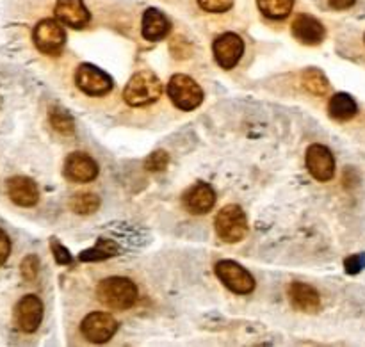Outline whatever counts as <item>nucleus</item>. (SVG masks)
<instances>
[{
	"instance_id": "14",
	"label": "nucleus",
	"mask_w": 365,
	"mask_h": 347,
	"mask_svg": "<svg viewBox=\"0 0 365 347\" xmlns=\"http://www.w3.org/2000/svg\"><path fill=\"white\" fill-rule=\"evenodd\" d=\"M216 203V192L205 182H196L192 187H189L184 195V207L189 214L203 216L209 212Z\"/></svg>"
},
{
	"instance_id": "18",
	"label": "nucleus",
	"mask_w": 365,
	"mask_h": 347,
	"mask_svg": "<svg viewBox=\"0 0 365 347\" xmlns=\"http://www.w3.org/2000/svg\"><path fill=\"white\" fill-rule=\"evenodd\" d=\"M171 24L166 16H164L163 11L155 9V7H150L143 14V24H141V32L143 38L148 39V41H160L168 36L170 32Z\"/></svg>"
},
{
	"instance_id": "21",
	"label": "nucleus",
	"mask_w": 365,
	"mask_h": 347,
	"mask_svg": "<svg viewBox=\"0 0 365 347\" xmlns=\"http://www.w3.org/2000/svg\"><path fill=\"white\" fill-rule=\"evenodd\" d=\"M303 88L314 96H324L328 91H330V84H328L327 75L323 73L317 68H309V70L303 71Z\"/></svg>"
},
{
	"instance_id": "20",
	"label": "nucleus",
	"mask_w": 365,
	"mask_h": 347,
	"mask_svg": "<svg viewBox=\"0 0 365 347\" xmlns=\"http://www.w3.org/2000/svg\"><path fill=\"white\" fill-rule=\"evenodd\" d=\"M118 255V244L109 239H98L93 248L86 249L81 253L82 262H102V260L110 259Z\"/></svg>"
},
{
	"instance_id": "19",
	"label": "nucleus",
	"mask_w": 365,
	"mask_h": 347,
	"mask_svg": "<svg viewBox=\"0 0 365 347\" xmlns=\"http://www.w3.org/2000/svg\"><path fill=\"white\" fill-rule=\"evenodd\" d=\"M356 113H359V105L348 93H337L331 96L328 103V114L335 121H349L356 116Z\"/></svg>"
},
{
	"instance_id": "16",
	"label": "nucleus",
	"mask_w": 365,
	"mask_h": 347,
	"mask_svg": "<svg viewBox=\"0 0 365 347\" xmlns=\"http://www.w3.org/2000/svg\"><path fill=\"white\" fill-rule=\"evenodd\" d=\"M7 195L18 207H34L39 202V189L29 177H13L7 180Z\"/></svg>"
},
{
	"instance_id": "27",
	"label": "nucleus",
	"mask_w": 365,
	"mask_h": 347,
	"mask_svg": "<svg viewBox=\"0 0 365 347\" xmlns=\"http://www.w3.org/2000/svg\"><path fill=\"white\" fill-rule=\"evenodd\" d=\"M198 4L207 13H227L234 6V0H198Z\"/></svg>"
},
{
	"instance_id": "24",
	"label": "nucleus",
	"mask_w": 365,
	"mask_h": 347,
	"mask_svg": "<svg viewBox=\"0 0 365 347\" xmlns=\"http://www.w3.org/2000/svg\"><path fill=\"white\" fill-rule=\"evenodd\" d=\"M48 120H50V123H52V127L56 128L59 134H63V135L73 134V130H75L73 118H71L66 110L61 109V107H52V109L48 110Z\"/></svg>"
},
{
	"instance_id": "7",
	"label": "nucleus",
	"mask_w": 365,
	"mask_h": 347,
	"mask_svg": "<svg viewBox=\"0 0 365 347\" xmlns=\"http://www.w3.org/2000/svg\"><path fill=\"white\" fill-rule=\"evenodd\" d=\"M118 330V323L110 314L93 312L82 321L81 331L84 338L91 344H106L114 337Z\"/></svg>"
},
{
	"instance_id": "15",
	"label": "nucleus",
	"mask_w": 365,
	"mask_h": 347,
	"mask_svg": "<svg viewBox=\"0 0 365 347\" xmlns=\"http://www.w3.org/2000/svg\"><path fill=\"white\" fill-rule=\"evenodd\" d=\"M56 18L71 29H82L89 24V11L82 0H57Z\"/></svg>"
},
{
	"instance_id": "5",
	"label": "nucleus",
	"mask_w": 365,
	"mask_h": 347,
	"mask_svg": "<svg viewBox=\"0 0 365 347\" xmlns=\"http://www.w3.org/2000/svg\"><path fill=\"white\" fill-rule=\"evenodd\" d=\"M168 95L171 102L182 110H195L203 102V91L191 77L177 73L170 78Z\"/></svg>"
},
{
	"instance_id": "1",
	"label": "nucleus",
	"mask_w": 365,
	"mask_h": 347,
	"mask_svg": "<svg viewBox=\"0 0 365 347\" xmlns=\"http://www.w3.org/2000/svg\"><path fill=\"white\" fill-rule=\"evenodd\" d=\"M96 298L110 310H128L138 299V287L128 278H106L96 287Z\"/></svg>"
},
{
	"instance_id": "12",
	"label": "nucleus",
	"mask_w": 365,
	"mask_h": 347,
	"mask_svg": "<svg viewBox=\"0 0 365 347\" xmlns=\"http://www.w3.org/2000/svg\"><path fill=\"white\" fill-rule=\"evenodd\" d=\"M43 319V303L38 296L29 294L18 301L14 309V321L24 333H34Z\"/></svg>"
},
{
	"instance_id": "31",
	"label": "nucleus",
	"mask_w": 365,
	"mask_h": 347,
	"mask_svg": "<svg viewBox=\"0 0 365 347\" xmlns=\"http://www.w3.org/2000/svg\"><path fill=\"white\" fill-rule=\"evenodd\" d=\"M355 2L356 0H330V6L337 11H344L355 6Z\"/></svg>"
},
{
	"instance_id": "22",
	"label": "nucleus",
	"mask_w": 365,
	"mask_h": 347,
	"mask_svg": "<svg viewBox=\"0 0 365 347\" xmlns=\"http://www.w3.org/2000/svg\"><path fill=\"white\" fill-rule=\"evenodd\" d=\"M257 4L264 16L271 20H284L294 7V0H257Z\"/></svg>"
},
{
	"instance_id": "28",
	"label": "nucleus",
	"mask_w": 365,
	"mask_h": 347,
	"mask_svg": "<svg viewBox=\"0 0 365 347\" xmlns=\"http://www.w3.org/2000/svg\"><path fill=\"white\" fill-rule=\"evenodd\" d=\"M364 269H365V253H356V255L348 257V259L344 260V271L348 274H351V276L362 273Z\"/></svg>"
},
{
	"instance_id": "10",
	"label": "nucleus",
	"mask_w": 365,
	"mask_h": 347,
	"mask_svg": "<svg viewBox=\"0 0 365 347\" xmlns=\"http://www.w3.org/2000/svg\"><path fill=\"white\" fill-rule=\"evenodd\" d=\"M212 52L221 68L232 70L245 52V43H242L241 36L234 34V32H225L214 39Z\"/></svg>"
},
{
	"instance_id": "6",
	"label": "nucleus",
	"mask_w": 365,
	"mask_h": 347,
	"mask_svg": "<svg viewBox=\"0 0 365 347\" xmlns=\"http://www.w3.org/2000/svg\"><path fill=\"white\" fill-rule=\"evenodd\" d=\"M216 274L225 287L230 289L235 294H252L255 291V278L248 269L234 260H221L216 264Z\"/></svg>"
},
{
	"instance_id": "2",
	"label": "nucleus",
	"mask_w": 365,
	"mask_h": 347,
	"mask_svg": "<svg viewBox=\"0 0 365 347\" xmlns=\"http://www.w3.org/2000/svg\"><path fill=\"white\" fill-rule=\"evenodd\" d=\"M163 93V84L153 71L143 70L132 75L123 91L125 102L130 107H145L157 102Z\"/></svg>"
},
{
	"instance_id": "30",
	"label": "nucleus",
	"mask_w": 365,
	"mask_h": 347,
	"mask_svg": "<svg viewBox=\"0 0 365 347\" xmlns=\"http://www.w3.org/2000/svg\"><path fill=\"white\" fill-rule=\"evenodd\" d=\"M11 255V241L4 230H0V267L7 262Z\"/></svg>"
},
{
	"instance_id": "4",
	"label": "nucleus",
	"mask_w": 365,
	"mask_h": 347,
	"mask_svg": "<svg viewBox=\"0 0 365 347\" xmlns=\"http://www.w3.org/2000/svg\"><path fill=\"white\" fill-rule=\"evenodd\" d=\"M34 45L45 56H59L66 43V32H64L61 21L53 18H45L34 27Z\"/></svg>"
},
{
	"instance_id": "8",
	"label": "nucleus",
	"mask_w": 365,
	"mask_h": 347,
	"mask_svg": "<svg viewBox=\"0 0 365 347\" xmlns=\"http://www.w3.org/2000/svg\"><path fill=\"white\" fill-rule=\"evenodd\" d=\"M75 82H77V88L89 96L107 95L114 86L110 75L93 64H81L75 73Z\"/></svg>"
},
{
	"instance_id": "23",
	"label": "nucleus",
	"mask_w": 365,
	"mask_h": 347,
	"mask_svg": "<svg viewBox=\"0 0 365 347\" xmlns=\"http://www.w3.org/2000/svg\"><path fill=\"white\" fill-rule=\"evenodd\" d=\"M71 210L75 214H81V216H89V214H95L100 207V198L93 192H78L71 198L70 202Z\"/></svg>"
},
{
	"instance_id": "32",
	"label": "nucleus",
	"mask_w": 365,
	"mask_h": 347,
	"mask_svg": "<svg viewBox=\"0 0 365 347\" xmlns=\"http://www.w3.org/2000/svg\"><path fill=\"white\" fill-rule=\"evenodd\" d=\"M364 39H365V36H364Z\"/></svg>"
},
{
	"instance_id": "9",
	"label": "nucleus",
	"mask_w": 365,
	"mask_h": 347,
	"mask_svg": "<svg viewBox=\"0 0 365 347\" xmlns=\"http://www.w3.org/2000/svg\"><path fill=\"white\" fill-rule=\"evenodd\" d=\"M307 170L317 182H330L335 175V159L330 148L323 145H312L307 150Z\"/></svg>"
},
{
	"instance_id": "26",
	"label": "nucleus",
	"mask_w": 365,
	"mask_h": 347,
	"mask_svg": "<svg viewBox=\"0 0 365 347\" xmlns=\"http://www.w3.org/2000/svg\"><path fill=\"white\" fill-rule=\"evenodd\" d=\"M20 273L21 278L25 281H34L38 278L39 273V259L36 255H29L21 260V266H20Z\"/></svg>"
},
{
	"instance_id": "13",
	"label": "nucleus",
	"mask_w": 365,
	"mask_h": 347,
	"mask_svg": "<svg viewBox=\"0 0 365 347\" xmlns=\"http://www.w3.org/2000/svg\"><path fill=\"white\" fill-rule=\"evenodd\" d=\"M292 36L303 45L316 46L323 43L327 31H324V25L317 18L302 13L292 21Z\"/></svg>"
},
{
	"instance_id": "11",
	"label": "nucleus",
	"mask_w": 365,
	"mask_h": 347,
	"mask_svg": "<svg viewBox=\"0 0 365 347\" xmlns=\"http://www.w3.org/2000/svg\"><path fill=\"white\" fill-rule=\"evenodd\" d=\"M64 177L75 184H88L98 177V164L88 153L73 152L64 160Z\"/></svg>"
},
{
	"instance_id": "3",
	"label": "nucleus",
	"mask_w": 365,
	"mask_h": 347,
	"mask_svg": "<svg viewBox=\"0 0 365 347\" xmlns=\"http://www.w3.org/2000/svg\"><path fill=\"white\" fill-rule=\"evenodd\" d=\"M216 232L221 241L234 242L242 241L248 234V219L239 205H227L216 216Z\"/></svg>"
},
{
	"instance_id": "29",
	"label": "nucleus",
	"mask_w": 365,
	"mask_h": 347,
	"mask_svg": "<svg viewBox=\"0 0 365 347\" xmlns=\"http://www.w3.org/2000/svg\"><path fill=\"white\" fill-rule=\"evenodd\" d=\"M50 248H52L53 259H56L57 264H61V266H68V264H71L70 252H68V249L64 248L59 241L52 239V242H50Z\"/></svg>"
},
{
	"instance_id": "17",
	"label": "nucleus",
	"mask_w": 365,
	"mask_h": 347,
	"mask_svg": "<svg viewBox=\"0 0 365 347\" xmlns=\"http://www.w3.org/2000/svg\"><path fill=\"white\" fill-rule=\"evenodd\" d=\"M289 299H291V305L296 310L305 314H316L321 309V296L310 285L302 284V281H294L289 287Z\"/></svg>"
},
{
	"instance_id": "25",
	"label": "nucleus",
	"mask_w": 365,
	"mask_h": 347,
	"mask_svg": "<svg viewBox=\"0 0 365 347\" xmlns=\"http://www.w3.org/2000/svg\"><path fill=\"white\" fill-rule=\"evenodd\" d=\"M170 164V155L163 150L159 152H153L148 159L145 160V167L146 171H152V173H159V171H164Z\"/></svg>"
}]
</instances>
